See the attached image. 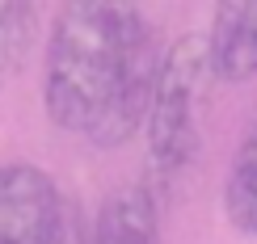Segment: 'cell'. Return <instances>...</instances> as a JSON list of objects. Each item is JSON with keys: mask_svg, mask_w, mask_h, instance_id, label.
<instances>
[{"mask_svg": "<svg viewBox=\"0 0 257 244\" xmlns=\"http://www.w3.org/2000/svg\"><path fill=\"white\" fill-rule=\"evenodd\" d=\"M160 198L148 181H131L101 202L89 227V244H160Z\"/></svg>", "mask_w": 257, "mask_h": 244, "instance_id": "5", "label": "cell"}, {"mask_svg": "<svg viewBox=\"0 0 257 244\" xmlns=\"http://www.w3.org/2000/svg\"><path fill=\"white\" fill-rule=\"evenodd\" d=\"M211 89L207 38L181 34L160 51V68L144 118L148 143V189L160 198L190 173L202 143V101Z\"/></svg>", "mask_w": 257, "mask_h": 244, "instance_id": "2", "label": "cell"}, {"mask_svg": "<svg viewBox=\"0 0 257 244\" xmlns=\"http://www.w3.org/2000/svg\"><path fill=\"white\" fill-rule=\"evenodd\" d=\"M160 47L135 5H63L42 59V105L68 135L118 147L144 131Z\"/></svg>", "mask_w": 257, "mask_h": 244, "instance_id": "1", "label": "cell"}, {"mask_svg": "<svg viewBox=\"0 0 257 244\" xmlns=\"http://www.w3.org/2000/svg\"><path fill=\"white\" fill-rule=\"evenodd\" d=\"M207 68L223 84L257 76V0H232L215 9L207 34Z\"/></svg>", "mask_w": 257, "mask_h": 244, "instance_id": "4", "label": "cell"}, {"mask_svg": "<svg viewBox=\"0 0 257 244\" xmlns=\"http://www.w3.org/2000/svg\"><path fill=\"white\" fill-rule=\"evenodd\" d=\"M223 215L240 236H257V114L240 131L223 181Z\"/></svg>", "mask_w": 257, "mask_h": 244, "instance_id": "6", "label": "cell"}, {"mask_svg": "<svg viewBox=\"0 0 257 244\" xmlns=\"http://www.w3.org/2000/svg\"><path fill=\"white\" fill-rule=\"evenodd\" d=\"M0 244H89L80 206L30 160L0 164Z\"/></svg>", "mask_w": 257, "mask_h": 244, "instance_id": "3", "label": "cell"}, {"mask_svg": "<svg viewBox=\"0 0 257 244\" xmlns=\"http://www.w3.org/2000/svg\"><path fill=\"white\" fill-rule=\"evenodd\" d=\"M38 42V5L0 0V80H13Z\"/></svg>", "mask_w": 257, "mask_h": 244, "instance_id": "7", "label": "cell"}]
</instances>
